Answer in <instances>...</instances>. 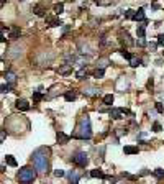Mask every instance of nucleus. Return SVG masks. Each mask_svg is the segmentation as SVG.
Segmentation results:
<instances>
[{"label":"nucleus","instance_id":"obj_38","mask_svg":"<svg viewBox=\"0 0 164 184\" xmlns=\"http://www.w3.org/2000/svg\"><path fill=\"white\" fill-rule=\"evenodd\" d=\"M100 45H102V46H103V45H107V36H105V35L100 38Z\"/></svg>","mask_w":164,"mask_h":184},{"label":"nucleus","instance_id":"obj_23","mask_svg":"<svg viewBox=\"0 0 164 184\" xmlns=\"http://www.w3.org/2000/svg\"><path fill=\"white\" fill-rule=\"evenodd\" d=\"M5 161H7V164H10V166H16V159L13 158V156H10V154L5 156Z\"/></svg>","mask_w":164,"mask_h":184},{"label":"nucleus","instance_id":"obj_10","mask_svg":"<svg viewBox=\"0 0 164 184\" xmlns=\"http://www.w3.org/2000/svg\"><path fill=\"white\" fill-rule=\"evenodd\" d=\"M5 79H7V82H8L10 86H13V84L16 82V74L13 71H7L5 72Z\"/></svg>","mask_w":164,"mask_h":184},{"label":"nucleus","instance_id":"obj_4","mask_svg":"<svg viewBox=\"0 0 164 184\" xmlns=\"http://www.w3.org/2000/svg\"><path fill=\"white\" fill-rule=\"evenodd\" d=\"M72 163L79 166V168H85L89 164V156L87 153H84V151H77L74 156H72Z\"/></svg>","mask_w":164,"mask_h":184},{"label":"nucleus","instance_id":"obj_36","mask_svg":"<svg viewBox=\"0 0 164 184\" xmlns=\"http://www.w3.org/2000/svg\"><path fill=\"white\" fill-rule=\"evenodd\" d=\"M158 45L159 46H164V35H159L158 36Z\"/></svg>","mask_w":164,"mask_h":184},{"label":"nucleus","instance_id":"obj_34","mask_svg":"<svg viewBox=\"0 0 164 184\" xmlns=\"http://www.w3.org/2000/svg\"><path fill=\"white\" fill-rule=\"evenodd\" d=\"M153 132H161V123H158V122L154 123L153 125Z\"/></svg>","mask_w":164,"mask_h":184},{"label":"nucleus","instance_id":"obj_29","mask_svg":"<svg viewBox=\"0 0 164 184\" xmlns=\"http://www.w3.org/2000/svg\"><path fill=\"white\" fill-rule=\"evenodd\" d=\"M153 173H154V176H156V178H164V169H161V168L154 169Z\"/></svg>","mask_w":164,"mask_h":184},{"label":"nucleus","instance_id":"obj_11","mask_svg":"<svg viewBox=\"0 0 164 184\" xmlns=\"http://www.w3.org/2000/svg\"><path fill=\"white\" fill-rule=\"evenodd\" d=\"M72 72V66L71 64H64L57 69V74H61V76H66V74H71Z\"/></svg>","mask_w":164,"mask_h":184},{"label":"nucleus","instance_id":"obj_14","mask_svg":"<svg viewBox=\"0 0 164 184\" xmlns=\"http://www.w3.org/2000/svg\"><path fill=\"white\" fill-rule=\"evenodd\" d=\"M98 89H95V87H87V89H84V95H87V97H94V95H97L98 94Z\"/></svg>","mask_w":164,"mask_h":184},{"label":"nucleus","instance_id":"obj_31","mask_svg":"<svg viewBox=\"0 0 164 184\" xmlns=\"http://www.w3.org/2000/svg\"><path fill=\"white\" fill-rule=\"evenodd\" d=\"M130 64H131L133 67H136V66H139V64H141V59H138V58H133V59L130 61Z\"/></svg>","mask_w":164,"mask_h":184},{"label":"nucleus","instance_id":"obj_37","mask_svg":"<svg viewBox=\"0 0 164 184\" xmlns=\"http://www.w3.org/2000/svg\"><path fill=\"white\" fill-rule=\"evenodd\" d=\"M156 110H158V112H161V113L164 112V107H163V104H161V102L156 104Z\"/></svg>","mask_w":164,"mask_h":184},{"label":"nucleus","instance_id":"obj_40","mask_svg":"<svg viewBox=\"0 0 164 184\" xmlns=\"http://www.w3.org/2000/svg\"><path fill=\"white\" fill-rule=\"evenodd\" d=\"M156 48H158V45H156V43H149V49H151V51H154Z\"/></svg>","mask_w":164,"mask_h":184},{"label":"nucleus","instance_id":"obj_26","mask_svg":"<svg viewBox=\"0 0 164 184\" xmlns=\"http://www.w3.org/2000/svg\"><path fill=\"white\" fill-rule=\"evenodd\" d=\"M41 91H43V89H40L38 92H35V94H33V100H35V102H40V100H43V94H41Z\"/></svg>","mask_w":164,"mask_h":184},{"label":"nucleus","instance_id":"obj_5","mask_svg":"<svg viewBox=\"0 0 164 184\" xmlns=\"http://www.w3.org/2000/svg\"><path fill=\"white\" fill-rule=\"evenodd\" d=\"M67 179H69V183L71 184H79V181H81V174L77 173L76 169H71V171L67 173Z\"/></svg>","mask_w":164,"mask_h":184},{"label":"nucleus","instance_id":"obj_9","mask_svg":"<svg viewBox=\"0 0 164 184\" xmlns=\"http://www.w3.org/2000/svg\"><path fill=\"white\" fill-rule=\"evenodd\" d=\"M20 35H21L20 28H18V26H12V28H10V33H8V38H10V40H18V38H20Z\"/></svg>","mask_w":164,"mask_h":184},{"label":"nucleus","instance_id":"obj_25","mask_svg":"<svg viewBox=\"0 0 164 184\" xmlns=\"http://www.w3.org/2000/svg\"><path fill=\"white\" fill-rule=\"evenodd\" d=\"M120 54H122L125 59H128V61H131V59H133V54H130L126 49H120Z\"/></svg>","mask_w":164,"mask_h":184},{"label":"nucleus","instance_id":"obj_28","mask_svg":"<svg viewBox=\"0 0 164 184\" xmlns=\"http://www.w3.org/2000/svg\"><path fill=\"white\" fill-rule=\"evenodd\" d=\"M122 43H126V45H133V41L130 40V35L125 33V36H122Z\"/></svg>","mask_w":164,"mask_h":184},{"label":"nucleus","instance_id":"obj_35","mask_svg":"<svg viewBox=\"0 0 164 184\" xmlns=\"http://www.w3.org/2000/svg\"><path fill=\"white\" fill-rule=\"evenodd\" d=\"M64 171H62V169H56V171H54V176H57V178H61V176H64Z\"/></svg>","mask_w":164,"mask_h":184},{"label":"nucleus","instance_id":"obj_2","mask_svg":"<svg viewBox=\"0 0 164 184\" xmlns=\"http://www.w3.org/2000/svg\"><path fill=\"white\" fill-rule=\"evenodd\" d=\"M74 138H79V140H89L92 137V127H90V118L85 115V117L81 118V122L77 125L76 133L72 135Z\"/></svg>","mask_w":164,"mask_h":184},{"label":"nucleus","instance_id":"obj_19","mask_svg":"<svg viewBox=\"0 0 164 184\" xmlns=\"http://www.w3.org/2000/svg\"><path fill=\"white\" fill-rule=\"evenodd\" d=\"M123 151H125V154H136L138 153V148L136 146H125Z\"/></svg>","mask_w":164,"mask_h":184},{"label":"nucleus","instance_id":"obj_32","mask_svg":"<svg viewBox=\"0 0 164 184\" xmlns=\"http://www.w3.org/2000/svg\"><path fill=\"white\" fill-rule=\"evenodd\" d=\"M135 45H138V46L143 48V46H146V40H144V38H138V40L135 41Z\"/></svg>","mask_w":164,"mask_h":184},{"label":"nucleus","instance_id":"obj_18","mask_svg":"<svg viewBox=\"0 0 164 184\" xmlns=\"http://www.w3.org/2000/svg\"><path fill=\"white\" fill-rule=\"evenodd\" d=\"M33 12H35V13H36L38 16H46V10H44L43 7H40V5H35Z\"/></svg>","mask_w":164,"mask_h":184},{"label":"nucleus","instance_id":"obj_24","mask_svg":"<svg viewBox=\"0 0 164 184\" xmlns=\"http://www.w3.org/2000/svg\"><path fill=\"white\" fill-rule=\"evenodd\" d=\"M84 76H87V71H85V67H82V69H79V71L76 72V77H77V79H84Z\"/></svg>","mask_w":164,"mask_h":184},{"label":"nucleus","instance_id":"obj_20","mask_svg":"<svg viewBox=\"0 0 164 184\" xmlns=\"http://www.w3.org/2000/svg\"><path fill=\"white\" fill-rule=\"evenodd\" d=\"M64 99H66L67 102H72V100H76V92L74 91H69L64 94Z\"/></svg>","mask_w":164,"mask_h":184},{"label":"nucleus","instance_id":"obj_30","mask_svg":"<svg viewBox=\"0 0 164 184\" xmlns=\"http://www.w3.org/2000/svg\"><path fill=\"white\" fill-rule=\"evenodd\" d=\"M7 92H12L10 84H3V86H2V94H7Z\"/></svg>","mask_w":164,"mask_h":184},{"label":"nucleus","instance_id":"obj_21","mask_svg":"<svg viewBox=\"0 0 164 184\" xmlns=\"http://www.w3.org/2000/svg\"><path fill=\"white\" fill-rule=\"evenodd\" d=\"M103 104H105V105H112V104H113V95H112V94L103 95Z\"/></svg>","mask_w":164,"mask_h":184},{"label":"nucleus","instance_id":"obj_27","mask_svg":"<svg viewBox=\"0 0 164 184\" xmlns=\"http://www.w3.org/2000/svg\"><path fill=\"white\" fill-rule=\"evenodd\" d=\"M103 74H105V69H95V71H94V77H95V79L103 77Z\"/></svg>","mask_w":164,"mask_h":184},{"label":"nucleus","instance_id":"obj_8","mask_svg":"<svg viewBox=\"0 0 164 184\" xmlns=\"http://www.w3.org/2000/svg\"><path fill=\"white\" fill-rule=\"evenodd\" d=\"M69 135H66V133H62V132H57L56 133V140H57V143L59 145H66L67 141H69Z\"/></svg>","mask_w":164,"mask_h":184},{"label":"nucleus","instance_id":"obj_33","mask_svg":"<svg viewBox=\"0 0 164 184\" xmlns=\"http://www.w3.org/2000/svg\"><path fill=\"white\" fill-rule=\"evenodd\" d=\"M133 16H135V10H126L125 12V18H131V20H133Z\"/></svg>","mask_w":164,"mask_h":184},{"label":"nucleus","instance_id":"obj_22","mask_svg":"<svg viewBox=\"0 0 164 184\" xmlns=\"http://www.w3.org/2000/svg\"><path fill=\"white\" fill-rule=\"evenodd\" d=\"M62 10H64V3H56V5H54V13H56V15H59V13H62Z\"/></svg>","mask_w":164,"mask_h":184},{"label":"nucleus","instance_id":"obj_41","mask_svg":"<svg viewBox=\"0 0 164 184\" xmlns=\"http://www.w3.org/2000/svg\"><path fill=\"white\" fill-rule=\"evenodd\" d=\"M97 5H100V7H107V5H110V2H97Z\"/></svg>","mask_w":164,"mask_h":184},{"label":"nucleus","instance_id":"obj_7","mask_svg":"<svg viewBox=\"0 0 164 184\" xmlns=\"http://www.w3.org/2000/svg\"><path fill=\"white\" fill-rule=\"evenodd\" d=\"M133 20H135V21H139V23L146 21V15H144V10H143V8H138V10H135Z\"/></svg>","mask_w":164,"mask_h":184},{"label":"nucleus","instance_id":"obj_13","mask_svg":"<svg viewBox=\"0 0 164 184\" xmlns=\"http://www.w3.org/2000/svg\"><path fill=\"white\" fill-rule=\"evenodd\" d=\"M46 21L49 26H59L62 25V21L59 20V18H54V16H46Z\"/></svg>","mask_w":164,"mask_h":184},{"label":"nucleus","instance_id":"obj_12","mask_svg":"<svg viewBox=\"0 0 164 184\" xmlns=\"http://www.w3.org/2000/svg\"><path fill=\"white\" fill-rule=\"evenodd\" d=\"M110 117L115 118V120H120V118H123L122 108H112V110H110Z\"/></svg>","mask_w":164,"mask_h":184},{"label":"nucleus","instance_id":"obj_3","mask_svg":"<svg viewBox=\"0 0 164 184\" xmlns=\"http://www.w3.org/2000/svg\"><path fill=\"white\" fill-rule=\"evenodd\" d=\"M36 176H38V171L30 168V166H25L18 171V181L21 184H31L36 179Z\"/></svg>","mask_w":164,"mask_h":184},{"label":"nucleus","instance_id":"obj_6","mask_svg":"<svg viewBox=\"0 0 164 184\" xmlns=\"http://www.w3.org/2000/svg\"><path fill=\"white\" fill-rule=\"evenodd\" d=\"M30 102H28V100H25V99H18V100H16V108H18V110H21V112H28V110H30Z\"/></svg>","mask_w":164,"mask_h":184},{"label":"nucleus","instance_id":"obj_39","mask_svg":"<svg viewBox=\"0 0 164 184\" xmlns=\"http://www.w3.org/2000/svg\"><path fill=\"white\" fill-rule=\"evenodd\" d=\"M5 137H7L5 130H2V132H0V140H2V141H3V140H5Z\"/></svg>","mask_w":164,"mask_h":184},{"label":"nucleus","instance_id":"obj_16","mask_svg":"<svg viewBox=\"0 0 164 184\" xmlns=\"http://www.w3.org/2000/svg\"><path fill=\"white\" fill-rule=\"evenodd\" d=\"M90 176H92V178H100V179H105V178H107V176L103 174L102 169H92V171H90Z\"/></svg>","mask_w":164,"mask_h":184},{"label":"nucleus","instance_id":"obj_17","mask_svg":"<svg viewBox=\"0 0 164 184\" xmlns=\"http://www.w3.org/2000/svg\"><path fill=\"white\" fill-rule=\"evenodd\" d=\"M108 62H110V61H108L107 58H102V59H98V61H97V69H105V67L108 66Z\"/></svg>","mask_w":164,"mask_h":184},{"label":"nucleus","instance_id":"obj_1","mask_svg":"<svg viewBox=\"0 0 164 184\" xmlns=\"http://www.w3.org/2000/svg\"><path fill=\"white\" fill-rule=\"evenodd\" d=\"M48 148H38L33 153V166L38 173H46L48 171Z\"/></svg>","mask_w":164,"mask_h":184},{"label":"nucleus","instance_id":"obj_15","mask_svg":"<svg viewBox=\"0 0 164 184\" xmlns=\"http://www.w3.org/2000/svg\"><path fill=\"white\" fill-rule=\"evenodd\" d=\"M146 25H148V20L143 21V23L138 26V38H144V33H146Z\"/></svg>","mask_w":164,"mask_h":184}]
</instances>
